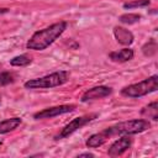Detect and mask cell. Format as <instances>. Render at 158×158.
<instances>
[{"instance_id":"6da1fadb","label":"cell","mask_w":158,"mask_h":158,"mask_svg":"<svg viewBox=\"0 0 158 158\" xmlns=\"http://www.w3.org/2000/svg\"><path fill=\"white\" fill-rule=\"evenodd\" d=\"M67 21H59L36 31L27 41L26 48L32 51H43L48 48L56 40H58L63 35V32L67 30Z\"/></svg>"},{"instance_id":"7a4b0ae2","label":"cell","mask_w":158,"mask_h":158,"mask_svg":"<svg viewBox=\"0 0 158 158\" xmlns=\"http://www.w3.org/2000/svg\"><path fill=\"white\" fill-rule=\"evenodd\" d=\"M151 128V122L147 118H133L128 121H122L116 125H112L104 130L105 135L110 138L114 136H123V135H137L142 133Z\"/></svg>"},{"instance_id":"3957f363","label":"cell","mask_w":158,"mask_h":158,"mask_svg":"<svg viewBox=\"0 0 158 158\" xmlns=\"http://www.w3.org/2000/svg\"><path fill=\"white\" fill-rule=\"evenodd\" d=\"M69 72L68 70H57L53 72L51 74L40 77V78H35V79H30L27 81H25L23 86L26 89H51V88H56V86H60L63 84H65L69 80Z\"/></svg>"},{"instance_id":"277c9868","label":"cell","mask_w":158,"mask_h":158,"mask_svg":"<svg viewBox=\"0 0 158 158\" xmlns=\"http://www.w3.org/2000/svg\"><path fill=\"white\" fill-rule=\"evenodd\" d=\"M158 89V75L153 74L138 83L127 85L125 88L121 89L120 94L125 98H130V99H138L142 96H146L151 93L157 91Z\"/></svg>"},{"instance_id":"5b68a950","label":"cell","mask_w":158,"mask_h":158,"mask_svg":"<svg viewBox=\"0 0 158 158\" xmlns=\"http://www.w3.org/2000/svg\"><path fill=\"white\" fill-rule=\"evenodd\" d=\"M99 115L96 112L94 114H86V115H83V116H78L75 118H73L72 121H69L63 128L62 131L54 137L56 141H59V139H63V138H67L69 137L70 135H73L74 132H77L78 130H80L81 127H84L85 125H88L89 122H91L93 120H95Z\"/></svg>"},{"instance_id":"8992f818","label":"cell","mask_w":158,"mask_h":158,"mask_svg":"<svg viewBox=\"0 0 158 158\" xmlns=\"http://www.w3.org/2000/svg\"><path fill=\"white\" fill-rule=\"evenodd\" d=\"M75 105L73 104H65V105H58V106H52V107H47L43 109L36 114H33V118L35 120H46V118H53L57 117L59 115H64L68 112H72L75 110Z\"/></svg>"},{"instance_id":"52a82bcc","label":"cell","mask_w":158,"mask_h":158,"mask_svg":"<svg viewBox=\"0 0 158 158\" xmlns=\"http://www.w3.org/2000/svg\"><path fill=\"white\" fill-rule=\"evenodd\" d=\"M111 94H112V88L106 86V85H98V86H93L88 89L86 91H84V94L80 98V101L88 102L93 100H100V99L110 96Z\"/></svg>"},{"instance_id":"ba28073f","label":"cell","mask_w":158,"mask_h":158,"mask_svg":"<svg viewBox=\"0 0 158 158\" xmlns=\"http://www.w3.org/2000/svg\"><path fill=\"white\" fill-rule=\"evenodd\" d=\"M131 146H132V138L128 135H123L110 146V148L107 149V156L109 157H118V156L123 154Z\"/></svg>"},{"instance_id":"9c48e42d","label":"cell","mask_w":158,"mask_h":158,"mask_svg":"<svg viewBox=\"0 0 158 158\" xmlns=\"http://www.w3.org/2000/svg\"><path fill=\"white\" fill-rule=\"evenodd\" d=\"M114 36H115V40L117 41V43L126 46V47L131 46L135 41L133 33L122 26H115L114 27Z\"/></svg>"},{"instance_id":"30bf717a","label":"cell","mask_w":158,"mask_h":158,"mask_svg":"<svg viewBox=\"0 0 158 158\" xmlns=\"http://www.w3.org/2000/svg\"><path fill=\"white\" fill-rule=\"evenodd\" d=\"M133 57H135V52L130 47H125L122 49L114 51V52L109 53L110 60H112L115 63H125V62H128V60L133 59Z\"/></svg>"},{"instance_id":"8fae6325","label":"cell","mask_w":158,"mask_h":158,"mask_svg":"<svg viewBox=\"0 0 158 158\" xmlns=\"http://www.w3.org/2000/svg\"><path fill=\"white\" fill-rule=\"evenodd\" d=\"M107 139L109 137L105 135L104 131H101V132L93 133L91 136H89L88 139L85 141V146L89 148H98V147H101Z\"/></svg>"},{"instance_id":"7c38bea8","label":"cell","mask_w":158,"mask_h":158,"mask_svg":"<svg viewBox=\"0 0 158 158\" xmlns=\"http://www.w3.org/2000/svg\"><path fill=\"white\" fill-rule=\"evenodd\" d=\"M21 123H22L21 117H11V118L0 121V135H5L16 130Z\"/></svg>"},{"instance_id":"4fadbf2b","label":"cell","mask_w":158,"mask_h":158,"mask_svg":"<svg viewBox=\"0 0 158 158\" xmlns=\"http://www.w3.org/2000/svg\"><path fill=\"white\" fill-rule=\"evenodd\" d=\"M141 116L144 118H151L153 121H158V102L152 101L147 106L141 110Z\"/></svg>"},{"instance_id":"5bb4252c","label":"cell","mask_w":158,"mask_h":158,"mask_svg":"<svg viewBox=\"0 0 158 158\" xmlns=\"http://www.w3.org/2000/svg\"><path fill=\"white\" fill-rule=\"evenodd\" d=\"M31 63H32V57L30 54H27V53L16 56L12 59H10V64L12 67H27Z\"/></svg>"},{"instance_id":"9a60e30c","label":"cell","mask_w":158,"mask_h":158,"mask_svg":"<svg viewBox=\"0 0 158 158\" xmlns=\"http://www.w3.org/2000/svg\"><path fill=\"white\" fill-rule=\"evenodd\" d=\"M142 19V16L139 14H135V12H126L118 16V21L125 23V25H133L139 22V20Z\"/></svg>"},{"instance_id":"2e32d148","label":"cell","mask_w":158,"mask_h":158,"mask_svg":"<svg viewBox=\"0 0 158 158\" xmlns=\"http://www.w3.org/2000/svg\"><path fill=\"white\" fill-rule=\"evenodd\" d=\"M157 49H158V44H157V41L153 40V38H151L148 42H146V43L142 46V48H141L142 53H143L146 57H152V56H154V54L157 53Z\"/></svg>"},{"instance_id":"e0dca14e","label":"cell","mask_w":158,"mask_h":158,"mask_svg":"<svg viewBox=\"0 0 158 158\" xmlns=\"http://www.w3.org/2000/svg\"><path fill=\"white\" fill-rule=\"evenodd\" d=\"M149 4H151V0H131V1L123 2L122 7L125 10H131L136 7H147L149 6Z\"/></svg>"},{"instance_id":"ac0fdd59","label":"cell","mask_w":158,"mask_h":158,"mask_svg":"<svg viewBox=\"0 0 158 158\" xmlns=\"http://www.w3.org/2000/svg\"><path fill=\"white\" fill-rule=\"evenodd\" d=\"M16 80V75L12 72H0V86H6Z\"/></svg>"},{"instance_id":"d6986e66","label":"cell","mask_w":158,"mask_h":158,"mask_svg":"<svg viewBox=\"0 0 158 158\" xmlns=\"http://www.w3.org/2000/svg\"><path fill=\"white\" fill-rule=\"evenodd\" d=\"M78 157H94V154L93 153H89V152H86V153H80V154H78Z\"/></svg>"},{"instance_id":"ffe728a7","label":"cell","mask_w":158,"mask_h":158,"mask_svg":"<svg viewBox=\"0 0 158 158\" xmlns=\"http://www.w3.org/2000/svg\"><path fill=\"white\" fill-rule=\"evenodd\" d=\"M6 12H9V9L7 7H0V15L6 14Z\"/></svg>"},{"instance_id":"44dd1931","label":"cell","mask_w":158,"mask_h":158,"mask_svg":"<svg viewBox=\"0 0 158 158\" xmlns=\"http://www.w3.org/2000/svg\"><path fill=\"white\" fill-rule=\"evenodd\" d=\"M1 146H2V141H0V147H1Z\"/></svg>"},{"instance_id":"7402d4cb","label":"cell","mask_w":158,"mask_h":158,"mask_svg":"<svg viewBox=\"0 0 158 158\" xmlns=\"http://www.w3.org/2000/svg\"><path fill=\"white\" fill-rule=\"evenodd\" d=\"M0 102H1V96H0Z\"/></svg>"}]
</instances>
